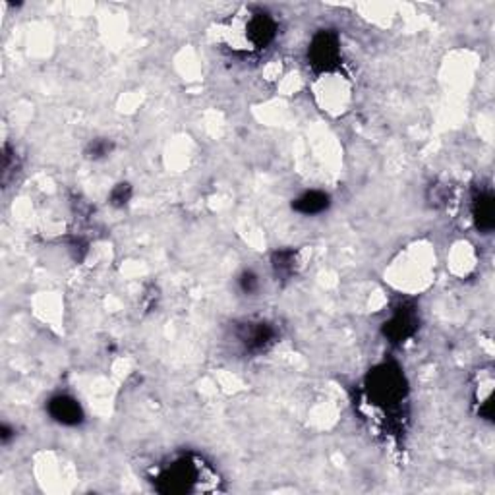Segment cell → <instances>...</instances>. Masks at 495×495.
<instances>
[{"instance_id":"cell-7","label":"cell","mask_w":495,"mask_h":495,"mask_svg":"<svg viewBox=\"0 0 495 495\" xmlns=\"http://www.w3.org/2000/svg\"><path fill=\"white\" fill-rule=\"evenodd\" d=\"M412 323H414V321H412V318H410L408 313H399V316H395L391 323L387 325L385 333L391 337V339H395V341H400V339H405V337H408L412 333V329H414Z\"/></svg>"},{"instance_id":"cell-3","label":"cell","mask_w":495,"mask_h":495,"mask_svg":"<svg viewBox=\"0 0 495 495\" xmlns=\"http://www.w3.org/2000/svg\"><path fill=\"white\" fill-rule=\"evenodd\" d=\"M472 213H474V221L478 231L489 232L495 224V208H494V196L491 192H480L474 198V205H472Z\"/></svg>"},{"instance_id":"cell-4","label":"cell","mask_w":495,"mask_h":495,"mask_svg":"<svg viewBox=\"0 0 495 495\" xmlns=\"http://www.w3.org/2000/svg\"><path fill=\"white\" fill-rule=\"evenodd\" d=\"M248 35L256 47H265L275 37V22L267 14H257L250 20Z\"/></svg>"},{"instance_id":"cell-5","label":"cell","mask_w":495,"mask_h":495,"mask_svg":"<svg viewBox=\"0 0 495 495\" xmlns=\"http://www.w3.org/2000/svg\"><path fill=\"white\" fill-rule=\"evenodd\" d=\"M292 208L302 215H318L329 208V196L323 192H306L292 203Z\"/></svg>"},{"instance_id":"cell-1","label":"cell","mask_w":495,"mask_h":495,"mask_svg":"<svg viewBox=\"0 0 495 495\" xmlns=\"http://www.w3.org/2000/svg\"><path fill=\"white\" fill-rule=\"evenodd\" d=\"M310 60L316 68L320 70H331L335 68L337 62H339V56H341V50H339V39H337L335 33L331 32H320L316 37H313L312 45H310Z\"/></svg>"},{"instance_id":"cell-2","label":"cell","mask_w":495,"mask_h":495,"mask_svg":"<svg viewBox=\"0 0 495 495\" xmlns=\"http://www.w3.org/2000/svg\"><path fill=\"white\" fill-rule=\"evenodd\" d=\"M48 412L56 422L65 423V426H76L83 418V412H81L78 400H74L72 397H66V395H58V397L50 400L48 402Z\"/></svg>"},{"instance_id":"cell-6","label":"cell","mask_w":495,"mask_h":495,"mask_svg":"<svg viewBox=\"0 0 495 495\" xmlns=\"http://www.w3.org/2000/svg\"><path fill=\"white\" fill-rule=\"evenodd\" d=\"M240 339H242V343L246 344L248 348H252V351H262L265 344L271 343L273 331L267 327V325H264V323H257V325H250V327L246 329V333L240 335Z\"/></svg>"},{"instance_id":"cell-10","label":"cell","mask_w":495,"mask_h":495,"mask_svg":"<svg viewBox=\"0 0 495 495\" xmlns=\"http://www.w3.org/2000/svg\"><path fill=\"white\" fill-rule=\"evenodd\" d=\"M130 196H132L130 184H118V186H114V190H112L111 194V203L112 205H116V208H122V205L128 203Z\"/></svg>"},{"instance_id":"cell-8","label":"cell","mask_w":495,"mask_h":495,"mask_svg":"<svg viewBox=\"0 0 495 495\" xmlns=\"http://www.w3.org/2000/svg\"><path fill=\"white\" fill-rule=\"evenodd\" d=\"M294 254L292 252H277L275 257H273V267H275V273L277 275H283V277H288L290 273L294 271Z\"/></svg>"},{"instance_id":"cell-9","label":"cell","mask_w":495,"mask_h":495,"mask_svg":"<svg viewBox=\"0 0 495 495\" xmlns=\"http://www.w3.org/2000/svg\"><path fill=\"white\" fill-rule=\"evenodd\" d=\"M111 151H112V142L104 140V137H97V140H93V142H89L88 149H86V155H88V159L97 161L107 157Z\"/></svg>"},{"instance_id":"cell-11","label":"cell","mask_w":495,"mask_h":495,"mask_svg":"<svg viewBox=\"0 0 495 495\" xmlns=\"http://www.w3.org/2000/svg\"><path fill=\"white\" fill-rule=\"evenodd\" d=\"M240 285H242L244 292H254L257 288V277L254 273H244L242 279H240Z\"/></svg>"}]
</instances>
